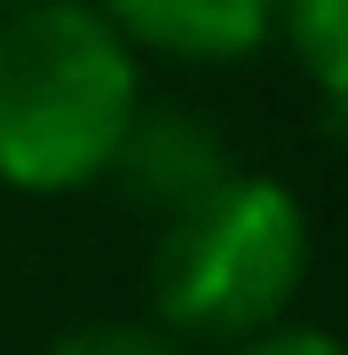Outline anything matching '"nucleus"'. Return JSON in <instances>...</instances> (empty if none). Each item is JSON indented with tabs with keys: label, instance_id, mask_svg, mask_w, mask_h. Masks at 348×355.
I'll return each instance as SVG.
<instances>
[{
	"label": "nucleus",
	"instance_id": "obj_1",
	"mask_svg": "<svg viewBox=\"0 0 348 355\" xmlns=\"http://www.w3.org/2000/svg\"><path fill=\"white\" fill-rule=\"evenodd\" d=\"M142 111V55L88 0L0 16V182L64 198L103 182Z\"/></svg>",
	"mask_w": 348,
	"mask_h": 355
},
{
	"label": "nucleus",
	"instance_id": "obj_2",
	"mask_svg": "<svg viewBox=\"0 0 348 355\" xmlns=\"http://www.w3.org/2000/svg\"><path fill=\"white\" fill-rule=\"evenodd\" d=\"M309 214L270 174H222L158 214L151 237V324L190 347H230L261 324H285L309 277Z\"/></svg>",
	"mask_w": 348,
	"mask_h": 355
},
{
	"label": "nucleus",
	"instance_id": "obj_3",
	"mask_svg": "<svg viewBox=\"0 0 348 355\" xmlns=\"http://www.w3.org/2000/svg\"><path fill=\"white\" fill-rule=\"evenodd\" d=\"M135 55L238 64L277 32V0H88Z\"/></svg>",
	"mask_w": 348,
	"mask_h": 355
},
{
	"label": "nucleus",
	"instance_id": "obj_4",
	"mask_svg": "<svg viewBox=\"0 0 348 355\" xmlns=\"http://www.w3.org/2000/svg\"><path fill=\"white\" fill-rule=\"evenodd\" d=\"M111 174H127L142 198H158V214L182 205L190 190H206V182L230 174V158H222V135L206 119H167V111H135V135L127 150H119Z\"/></svg>",
	"mask_w": 348,
	"mask_h": 355
},
{
	"label": "nucleus",
	"instance_id": "obj_5",
	"mask_svg": "<svg viewBox=\"0 0 348 355\" xmlns=\"http://www.w3.org/2000/svg\"><path fill=\"white\" fill-rule=\"evenodd\" d=\"M277 32L324 111H348V0H277Z\"/></svg>",
	"mask_w": 348,
	"mask_h": 355
},
{
	"label": "nucleus",
	"instance_id": "obj_6",
	"mask_svg": "<svg viewBox=\"0 0 348 355\" xmlns=\"http://www.w3.org/2000/svg\"><path fill=\"white\" fill-rule=\"evenodd\" d=\"M48 355H198V347H190V340H174L167 324L95 316V324H72L64 340H48Z\"/></svg>",
	"mask_w": 348,
	"mask_h": 355
},
{
	"label": "nucleus",
	"instance_id": "obj_7",
	"mask_svg": "<svg viewBox=\"0 0 348 355\" xmlns=\"http://www.w3.org/2000/svg\"><path fill=\"white\" fill-rule=\"evenodd\" d=\"M230 355H348V347L324 324H261L245 340H230Z\"/></svg>",
	"mask_w": 348,
	"mask_h": 355
},
{
	"label": "nucleus",
	"instance_id": "obj_8",
	"mask_svg": "<svg viewBox=\"0 0 348 355\" xmlns=\"http://www.w3.org/2000/svg\"><path fill=\"white\" fill-rule=\"evenodd\" d=\"M16 8H32V0H0V16H16Z\"/></svg>",
	"mask_w": 348,
	"mask_h": 355
}]
</instances>
